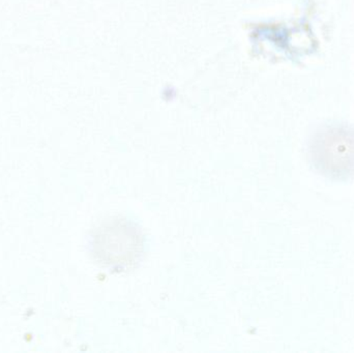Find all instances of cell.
<instances>
[{"instance_id": "6da1fadb", "label": "cell", "mask_w": 354, "mask_h": 353, "mask_svg": "<svg viewBox=\"0 0 354 353\" xmlns=\"http://www.w3.org/2000/svg\"><path fill=\"white\" fill-rule=\"evenodd\" d=\"M313 157L316 166L330 176L353 173V135L341 130L322 135L314 144Z\"/></svg>"}]
</instances>
